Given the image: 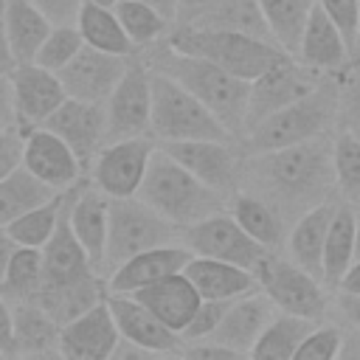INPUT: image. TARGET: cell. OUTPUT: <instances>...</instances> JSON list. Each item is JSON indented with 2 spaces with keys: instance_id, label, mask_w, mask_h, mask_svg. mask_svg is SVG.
Masks as SVG:
<instances>
[{
  "instance_id": "6da1fadb",
  "label": "cell",
  "mask_w": 360,
  "mask_h": 360,
  "mask_svg": "<svg viewBox=\"0 0 360 360\" xmlns=\"http://www.w3.org/2000/svg\"><path fill=\"white\" fill-rule=\"evenodd\" d=\"M332 141L335 132L281 149L245 152L239 188L267 200L284 222L292 225L304 211L340 197L335 183Z\"/></svg>"
},
{
  "instance_id": "7a4b0ae2",
  "label": "cell",
  "mask_w": 360,
  "mask_h": 360,
  "mask_svg": "<svg viewBox=\"0 0 360 360\" xmlns=\"http://www.w3.org/2000/svg\"><path fill=\"white\" fill-rule=\"evenodd\" d=\"M141 56L146 59V65L152 70H160V73L172 76L174 82H180L191 96H197L242 141L248 90H250L248 79H239V76L228 73L225 68H219V65H214L202 56L183 53V51L172 48L166 39L141 51Z\"/></svg>"
},
{
  "instance_id": "3957f363",
  "label": "cell",
  "mask_w": 360,
  "mask_h": 360,
  "mask_svg": "<svg viewBox=\"0 0 360 360\" xmlns=\"http://www.w3.org/2000/svg\"><path fill=\"white\" fill-rule=\"evenodd\" d=\"M340 129V70L323 73L318 84L290 107L278 110L259 127H253L242 146L245 152H267L292 143H304Z\"/></svg>"
},
{
  "instance_id": "277c9868",
  "label": "cell",
  "mask_w": 360,
  "mask_h": 360,
  "mask_svg": "<svg viewBox=\"0 0 360 360\" xmlns=\"http://www.w3.org/2000/svg\"><path fill=\"white\" fill-rule=\"evenodd\" d=\"M138 197L143 202H149L158 214H163L180 231L228 208L225 194H219L217 188H211L200 177H194L160 143L149 160V169H146Z\"/></svg>"
},
{
  "instance_id": "5b68a950",
  "label": "cell",
  "mask_w": 360,
  "mask_h": 360,
  "mask_svg": "<svg viewBox=\"0 0 360 360\" xmlns=\"http://www.w3.org/2000/svg\"><path fill=\"white\" fill-rule=\"evenodd\" d=\"M166 42L183 53L202 56L248 82H253L267 68H273L290 56L276 42H267V39H259L250 34H236V31H222V28H200V25H172Z\"/></svg>"
},
{
  "instance_id": "8992f818",
  "label": "cell",
  "mask_w": 360,
  "mask_h": 360,
  "mask_svg": "<svg viewBox=\"0 0 360 360\" xmlns=\"http://www.w3.org/2000/svg\"><path fill=\"white\" fill-rule=\"evenodd\" d=\"M152 138L158 143L194 138L239 141L197 96L160 70H152Z\"/></svg>"
},
{
  "instance_id": "52a82bcc",
  "label": "cell",
  "mask_w": 360,
  "mask_h": 360,
  "mask_svg": "<svg viewBox=\"0 0 360 360\" xmlns=\"http://www.w3.org/2000/svg\"><path fill=\"white\" fill-rule=\"evenodd\" d=\"M183 231L172 225L163 214H158L149 202L135 197H110V233H107V256H104V278L129 256L180 242Z\"/></svg>"
},
{
  "instance_id": "ba28073f",
  "label": "cell",
  "mask_w": 360,
  "mask_h": 360,
  "mask_svg": "<svg viewBox=\"0 0 360 360\" xmlns=\"http://www.w3.org/2000/svg\"><path fill=\"white\" fill-rule=\"evenodd\" d=\"M253 273H256L259 290L281 312L323 321L326 312L332 309V290L318 276L295 264L290 256H281L278 250H267L253 267Z\"/></svg>"
},
{
  "instance_id": "9c48e42d",
  "label": "cell",
  "mask_w": 360,
  "mask_h": 360,
  "mask_svg": "<svg viewBox=\"0 0 360 360\" xmlns=\"http://www.w3.org/2000/svg\"><path fill=\"white\" fill-rule=\"evenodd\" d=\"M107 110V143L152 135V68L138 53L129 59L121 82L104 101Z\"/></svg>"
},
{
  "instance_id": "30bf717a",
  "label": "cell",
  "mask_w": 360,
  "mask_h": 360,
  "mask_svg": "<svg viewBox=\"0 0 360 360\" xmlns=\"http://www.w3.org/2000/svg\"><path fill=\"white\" fill-rule=\"evenodd\" d=\"M177 163H183L194 177L205 186L217 188L231 200V194L242 186V141H219V138H194V141H166L160 143Z\"/></svg>"
},
{
  "instance_id": "8fae6325",
  "label": "cell",
  "mask_w": 360,
  "mask_h": 360,
  "mask_svg": "<svg viewBox=\"0 0 360 360\" xmlns=\"http://www.w3.org/2000/svg\"><path fill=\"white\" fill-rule=\"evenodd\" d=\"M321 76L323 73L301 65L295 56H287L278 65L267 68L262 76H256L250 82V90H248V110H245V132H242V138L253 127H259L262 121H267L278 110L290 107L304 93H309L318 84Z\"/></svg>"
},
{
  "instance_id": "7c38bea8",
  "label": "cell",
  "mask_w": 360,
  "mask_h": 360,
  "mask_svg": "<svg viewBox=\"0 0 360 360\" xmlns=\"http://www.w3.org/2000/svg\"><path fill=\"white\" fill-rule=\"evenodd\" d=\"M158 149V141L152 135L110 141L96 155L87 180L101 188L107 197H135L141 191V183L146 177L149 160Z\"/></svg>"
},
{
  "instance_id": "4fadbf2b",
  "label": "cell",
  "mask_w": 360,
  "mask_h": 360,
  "mask_svg": "<svg viewBox=\"0 0 360 360\" xmlns=\"http://www.w3.org/2000/svg\"><path fill=\"white\" fill-rule=\"evenodd\" d=\"M183 245H188V250L194 256H208V259H219V262H231L239 267L253 270L259 264V259L267 253L264 245H259L239 222L236 217L225 208L217 211L194 225H188L180 236Z\"/></svg>"
},
{
  "instance_id": "5bb4252c",
  "label": "cell",
  "mask_w": 360,
  "mask_h": 360,
  "mask_svg": "<svg viewBox=\"0 0 360 360\" xmlns=\"http://www.w3.org/2000/svg\"><path fill=\"white\" fill-rule=\"evenodd\" d=\"M8 84H11L17 127L22 132L42 127L68 98L59 73L37 62H17V68L8 73Z\"/></svg>"
},
{
  "instance_id": "9a60e30c",
  "label": "cell",
  "mask_w": 360,
  "mask_h": 360,
  "mask_svg": "<svg viewBox=\"0 0 360 360\" xmlns=\"http://www.w3.org/2000/svg\"><path fill=\"white\" fill-rule=\"evenodd\" d=\"M42 127L56 132L76 152L84 172H90L96 155L107 143V110L96 101H79L68 96Z\"/></svg>"
},
{
  "instance_id": "2e32d148",
  "label": "cell",
  "mask_w": 360,
  "mask_h": 360,
  "mask_svg": "<svg viewBox=\"0 0 360 360\" xmlns=\"http://www.w3.org/2000/svg\"><path fill=\"white\" fill-rule=\"evenodd\" d=\"M132 56H118V53H107L98 48L84 45L62 70V87L70 98L79 101H96L104 104L110 98V93L115 90V84L121 82L127 65Z\"/></svg>"
},
{
  "instance_id": "e0dca14e",
  "label": "cell",
  "mask_w": 360,
  "mask_h": 360,
  "mask_svg": "<svg viewBox=\"0 0 360 360\" xmlns=\"http://www.w3.org/2000/svg\"><path fill=\"white\" fill-rule=\"evenodd\" d=\"M118 340H121V332L112 318L110 301L104 295L90 309H84L73 321L62 323L59 357H65V360H107V357H112Z\"/></svg>"
},
{
  "instance_id": "ac0fdd59",
  "label": "cell",
  "mask_w": 360,
  "mask_h": 360,
  "mask_svg": "<svg viewBox=\"0 0 360 360\" xmlns=\"http://www.w3.org/2000/svg\"><path fill=\"white\" fill-rule=\"evenodd\" d=\"M22 166L56 191H68L87 177L76 152L48 127H34L25 132Z\"/></svg>"
},
{
  "instance_id": "d6986e66",
  "label": "cell",
  "mask_w": 360,
  "mask_h": 360,
  "mask_svg": "<svg viewBox=\"0 0 360 360\" xmlns=\"http://www.w3.org/2000/svg\"><path fill=\"white\" fill-rule=\"evenodd\" d=\"M68 217H70L73 233L79 236L96 270L101 273L104 256H107V233H110V197L84 177L68 194Z\"/></svg>"
},
{
  "instance_id": "ffe728a7",
  "label": "cell",
  "mask_w": 360,
  "mask_h": 360,
  "mask_svg": "<svg viewBox=\"0 0 360 360\" xmlns=\"http://www.w3.org/2000/svg\"><path fill=\"white\" fill-rule=\"evenodd\" d=\"M112 318L118 323L121 338L143 346L155 357L160 354H180L183 352V338L169 329L152 309H146L135 295L129 292H107Z\"/></svg>"
},
{
  "instance_id": "44dd1931",
  "label": "cell",
  "mask_w": 360,
  "mask_h": 360,
  "mask_svg": "<svg viewBox=\"0 0 360 360\" xmlns=\"http://www.w3.org/2000/svg\"><path fill=\"white\" fill-rule=\"evenodd\" d=\"M191 250L183 242H169V245H158L149 250H141L135 256H129L127 262H121L110 276H107V292H138L172 273L186 270V264L191 262Z\"/></svg>"
},
{
  "instance_id": "7402d4cb",
  "label": "cell",
  "mask_w": 360,
  "mask_h": 360,
  "mask_svg": "<svg viewBox=\"0 0 360 360\" xmlns=\"http://www.w3.org/2000/svg\"><path fill=\"white\" fill-rule=\"evenodd\" d=\"M276 304L262 292V290H253V292H245L239 298H233L222 315V321L217 323V329L208 335L219 343H225L228 349H233L236 354H248L250 357V349L253 343L259 340L262 329L267 326V321L276 315Z\"/></svg>"
},
{
  "instance_id": "603a6c76",
  "label": "cell",
  "mask_w": 360,
  "mask_h": 360,
  "mask_svg": "<svg viewBox=\"0 0 360 360\" xmlns=\"http://www.w3.org/2000/svg\"><path fill=\"white\" fill-rule=\"evenodd\" d=\"M295 59L318 73H338L354 59L346 37L340 34V28L326 17V11L318 3L312 6V14L304 25Z\"/></svg>"
},
{
  "instance_id": "cb8c5ba5",
  "label": "cell",
  "mask_w": 360,
  "mask_h": 360,
  "mask_svg": "<svg viewBox=\"0 0 360 360\" xmlns=\"http://www.w3.org/2000/svg\"><path fill=\"white\" fill-rule=\"evenodd\" d=\"M68 194H70V188H68ZM42 267H45L42 284H65V281H76V278H87V276L98 273L87 256V250L82 248L79 236L73 233V225L68 217V200H65L62 217L56 222V231L42 245Z\"/></svg>"
},
{
  "instance_id": "d4e9b609",
  "label": "cell",
  "mask_w": 360,
  "mask_h": 360,
  "mask_svg": "<svg viewBox=\"0 0 360 360\" xmlns=\"http://www.w3.org/2000/svg\"><path fill=\"white\" fill-rule=\"evenodd\" d=\"M129 295H135L146 309H152L177 335L188 326L191 315L197 312V307L202 301L197 287L191 284V278L183 270L172 273V276H166V278H160V281H155L138 292H129Z\"/></svg>"
},
{
  "instance_id": "484cf974",
  "label": "cell",
  "mask_w": 360,
  "mask_h": 360,
  "mask_svg": "<svg viewBox=\"0 0 360 360\" xmlns=\"http://www.w3.org/2000/svg\"><path fill=\"white\" fill-rule=\"evenodd\" d=\"M338 200H326L309 211H304L287 231V242L284 250L287 256L301 264L304 270H309L312 276L321 278V262H323V242H326V231L332 225V217L338 211Z\"/></svg>"
},
{
  "instance_id": "4316f807",
  "label": "cell",
  "mask_w": 360,
  "mask_h": 360,
  "mask_svg": "<svg viewBox=\"0 0 360 360\" xmlns=\"http://www.w3.org/2000/svg\"><path fill=\"white\" fill-rule=\"evenodd\" d=\"M14 315V357H59L62 323L37 301L11 304Z\"/></svg>"
},
{
  "instance_id": "83f0119b",
  "label": "cell",
  "mask_w": 360,
  "mask_h": 360,
  "mask_svg": "<svg viewBox=\"0 0 360 360\" xmlns=\"http://www.w3.org/2000/svg\"><path fill=\"white\" fill-rule=\"evenodd\" d=\"M191 284L197 287L200 298H214V301H233L245 292L259 290L256 273L231 262L208 259V256H191V262L183 270Z\"/></svg>"
},
{
  "instance_id": "f1b7e54d",
  "label": "cell",
  "mask_w": 360,
  "mask_h": 360,
  "mask_svg": "<svg viewBox=\"0 0 360 360\" xmlns=\"http://www.w3.org/2000/svg\"><path fill=\"white\" fill-rule=\"evenodd\" d=\"M228 211L236 217V222L267 250H281L287 242V231L290 225L284 222V217L259 194L248 191V188H236L228 200Z\"/></svg>"
},
{
  "instance_id": "f546056e",
  "label": "cell",
  "mask_w": 360,
  "mask_h": 360,
  "mask_svg": "<svg viewBox=\"0 0 360 360\" xmlns=\"http://www.w3.org/2000/svg\"><path fill=\"white\" fill-rule=\"evenodd\" d=\"M0 11L17 62H34L53 22L31 0H0Z\"/></svg>"
},
{
  "instance_id": "4dcf8cb0",
  "label": "cell",
  "mask_w": 360,
  "mask_h": 360,
  "mask_svg": "<svg viewBox=\"0 0 360 360\" xmlns=\"http://www.w3.org/2000/svg\"><path fill=\"white\" fill-rule=\"evenodd\" d=\"M104 295H107V278L96 273V276L65 281V284H42L34 301L42 304L59 323H68L84 309H90L93 304H98Z\"/></svg>"
},
{
  "instance_id": "1f68e13d",
  "label": "cell",
  "mask_w": 360,
  "mask_h": 360,
  "mask_svg": "<svg viewBox=\"0 0 360 360\" xmlns=\"http://www.w3.org/2000/svg\"><path fill=\"white\" fill-rule=\"evenodd\" d=\"M76 25H79V34H82L84 45H90V48L118 53V56H138L141 53L135 48V42L127 37V31H124L112 6H98V3L84 0L82 8H79Z\"/></svg>"
},
{
  "instance_id": "d6a6232c",
  "label": "cell",
  "mask_w": 360,
  "mask_h": 360,
  "mask_svg": "<svg viewBox=\"0 0 360 360\" xmlns=\"http://www.w3.org/2000/svg\"><path fill=\"white\" fill-rule=\"evenodd\" d=\"M354 262V205L340 200L326 231L323 242V262H321V281L335 292L340 276Z\"/></svg>"
},
{
  "instance_id": "836d02e7",
  "label": "cell",
  "mask_w": 360,
  "mask_h": 360,
  "mask_svg": "<svg viewBox=\"0 0 360 360\" xmlns=\"http://www.w3.org/2000/svg\"><path fill=\"white\" fill-rule=\"evenodd\" d=\"M318 321L304 318V315H292V312H276L267 326L262 329L259 340L250 349V357L259 360H295L298 346L304 343V338L312 332Z\"/></svg>"
},
{
  "instance_id": "e575fe53",
  "label": "cell",
  "mask_w": 360,
  "mask_h": 360,
  "mask_svg": "<svg viewBox=\"0 0 360 360\" xmlns=\"http://www.w3.org/2000/svg\"><path fill=\"white\" fill-rule=\"evenodd\" d=\"M186 25H200V28H222V31H236V34H250L259 39L273 42V34L267 28V20L259 8V0H219L208 11H202L197 20Z\"/></svg>"
},
{
  "instance_id": "d590c367",
  "label": "cell",
  "mask_w": 360,
  "mask_h": 360,
  "mask_svg": "<svg viewBox=\"0 0 360 360\" xmlns=\"http://www.w3.org/2000/svg\"><path fill=\"white\" fill-rule=\"evenodd\" d=\"M56 194V188H51L48 183H42L39 177H34L22 163L8 172L0 180V225H8L11 219L22 217L25 211H31L34 205L51 200Z\"/></svg>"
},
{
  "instance_id": "8d00e7d4",
  "label": "cell",
  "mask_w": 360,
  "mask_h": 360,
  "mask_svg": "<svg viewBox=\"0 0 360 360\" xmlns=\"http://www.w3.org/2000/svg\"><path fill=\"white\" fill-rule=\"evenodd\" d=\"M45 278V267H42V248H28V245H17L11 253V262L6 267V276L0 281V295L8 304L17 301H34L39 287Z\"/></svg>"
},
{
  "instance_id": "74e56055",
  "label": "cell",
  "mask_w": 360,
  "mask_h": 360,
  "mask_svg": "<svg viewBox=\"0 0 360 360\" xmlns=\"http://www.w3.org/2000/svg\"><path fill=\"white\" fill-rule=\"evenodd\" d=\"M315 0H259V8L267 20V28L273 34V42L284 48L290 56H295L304 25L312 14Z\"/></svg>"
},
{
  "instance_id": "f35d334b",
  "label": "cell",
  "mask_w": 360,
  "mask_h": 360,
  "mask_svg": "<svg viewBox=\"0 0 360 360\" xmlns=\"http://www.w3.org/2000/svg\"><path fill=\"white\" fill-rule=\"evenodd\" d=\"M112 8H115L127 37L135 42L138 51H146L149 45L166 39L172 25H174L166 14H160L158 8H152V6H146L141 0H118Z\"/></svg>"
},
{
  "instance_id": "ab89813d",
  "label": "cell",
  "mask_w": 360,
  "mask_h": 360,
  "mask_svg": "<svg viewBox=\"0 0 360 360\" xmlns=\"http://www.w3.org/2000/svg\"><path fill=\"white\" fill-rule=\"evenodd\" d=\"M65 200H68V191H56L51 200L34 205L31 211H25L22 217L11 219L6 225V231L11 233V239L17 245H28V248H42L51 233L56 231V222L62 217V208H65Z\"/></svg>"
},
{
  "instance_id": "60d3db41",
  "label": "cell",
  "mask_w": 360,
  "mask_h": 360,
  "mask_svg": "<svg viewBox=\"0 0 360 360\" xmlns=\"http://www.w3.org/2000/svg\"><path fill=\"white\" fill-rule=\"evenodd\" d=\"M332 163L335 183L340 200L357 205L360 202V132L338 129L332 141Z\"/></svg>"
},
{
  "instance_id": "b9f144b4",
  "label": "cell",
  "mask_w": 360,
  "mask_h": 360,
  "mask_svg": "<svg viewBox=\"0 0 360 360\" xmlns=\"http://www.w3.org/2000/svg\"><path fill=\"white\" fill-rule=\"evenodd\" d=\"M82 48H84V39H82V34H79V25H76V22H59V25H53V28L48 31V37H45V42L39 45L34 62L42 65V68H48V70H56V73H59Z\"/></svg>"
},
{
  "instance_id": "7bdbcfd3",
  "label": "cell",
  "mask_w": 360,
  "mask_h": 360,
  "mask_svg": "<svg viewBox=\"0 0 360 360\" xmlns=\"http://www.w3.org/2000/svg\"><path fill=\"white\" fill-rule=\"evenodd\" d=\"M343 343V329L338 323L318 321L312 332L304 338V343L295 352V360H338Z\"/></svg>"
},
{
  "instance_id": "ee69618b",
  "label": "cell",
  "mask_w": 360,
  "mask_h": 360,
  "mask_svg": "<svg viewBox=\"0 0 360 360\" xmlns=\"http://www.w3.org/2000/svg\"><path fill=\"white\" fill-rule=\"evenodd\" d=\"M340 129L360 132V56L340 70Z\"/></svg>"
},
{
  "instance_id": "f6af8a7d",
  "label": "cell",
  "mask_w": 360,
  "mask_h": 360,
  "mask_svg": "<svg viewBox=\"0 0 360 360\" xmlns=\"http://www.w3.org/2000/svg\"><path fill=\"white\" fill-rule=\"evenodd\" d=\"M326 17L340 28L346 37L352 53L357 56V39H360V0H315Z\"/></svg>"
},
{
  "instance_id": "bcb514c9",
  "label": "cell",
  "mask_w": 360,
  "mask_h": 360,
  "mask_svg": "<svg viewBox=\"0 0 360 360\" xmlns=\"http://www.w3.org/2000/svg\"><path fill=\"white\" fill-rule=\"evenodd\" d=\"M228 304H231V301H214V298H202V301H200V307H197V312L191 315L188 326L180 332L183 343L197 340V338H208V335L217 329V323L222 321V315H225Z\"/></svg>"
},
{
  "instance_id": "7dc6e473",
  "label": "cell",
  "mask_w": 360,
  "mask_h": 360,
  "mask_svg": "<svg viewBox=\"0 0 360 360\" xmlns=\"http://www.w3.org/2000/svg\"><path fill=\"white\" fill-rule=\"evenodd\" d=\"M22 143H25V132L20 127L0 129V180L22 163Z\"/></svg>"
},
{
  "instance_id": "c3c4849f",
  "label": "cell",
  "mask_w": 360,
  "mask_h": 360,
  "mask_svg": "<svg viewBox=\"0 0 360 360\" xmlns=\"http://www.w3.org/2000/svg\"><path fill=\"white\" fill-rule=\"evenodd\" d=\"M53 25L59 22H76L79 17V8L84 0H31Z\"/></svg>"
},
{
  "instance_id": "681fc988",
  "label": "cell",
  "mask_w": 360,
  "mask_h": 360,
  "mask_svg": "<svg viewBox=\"0 0 360 360\" xmlns=\"http://www.w3.org/2000/svg\"><path fill=\"white\" fill-rule=\"evenodd\" d=\"M0 357H14V315L11 304L0 295Z\"/></svg>"
},
{
  "instance_id": "f907efd6",
  "label": "cell",
  "mask_w": 360,
  "mask_h": 360,
  "mask_svg": "<svg viewBox=\"0 0 360 360\" xmlns=\"http://www.w3.org/2000/svg\"><path fill=\"white\" fill-rule=\"evenodd\" d=\"M332 309L338 312V318L346 326H360V295H343V292H332Z\"/></svg>"
},
{
  "instance_id": "816d5d0a",
  "label": "cell",
  "mask_w": 360,
  "mask_h": 360,
  "mask_svg": "<svg viewBox=\"0 0 360 360\" xmlns=\"http://www.w3.org/2000/svg\"><path fill=\"white\" fill-rule=\"evenodd\" d=\"M6 127H17V115H14V98H11L8 76H0V129H6Z\"/></svg>"
},
{
  "instance_id": "f5cc1de1",
  "label": "cell",
  "mask_w": 360,
  "mask_h": 360,
  "mask_svg": "<svg viewBox=\"0 0 360 360\" xmlns=\"http://www.w3.org/2000/svg\"><path fill=\"white\" fill-rule=\"evenodd\" d=\"M214 3H219V0H180L177 3V20H174V25H186V22H191V20H197L202 11H208Z\"/></svg>"
},
{
  "instance_id": "db71d44e",
  "label": "cell",
  "mask_w": 360,
  "mask_h": 360,
  "mask_svg": "<svg viewBox=\"0 0 360 360\" xmlns=\"http://www.w3.org/2000/svg\"><path fill=\"white\" fill-rule=\"evenodd\" d=\"M17 68V56L11 51L8 34H6V22H3V11H0V76H8Z\"/></svg>"
},
{
  "instance_id": "11a10c76",
  "label": "cell",
  "mask_w": 360,
  "mask_h": 360,
  "mask_svg": "<svg viewBox=\"0 0 360 360\" xmlns=\"http://www.w3.org/2000/svg\"><path fill=\"white\" fill-rule=\"evenodd\" d=\"M335 292H343V295H360V259H354L349 264V270L340 276Z\"/></svg>"
},
{
  "instance_id": "9f6ffc18",
  "label": "cell",
  "mask_w": 360,
  "mask_h": 360,
  "mask_svg": "<svg viewBox=\"0 0 360 360\" xmlns=\"http://www.w3.org/2000/svg\"><path fill=\"white\" fill-rule=\"evenodd\" d=\"M340 357H343V360H360V326H349V329H343Z\"/></svg>"
},
{
  "instance_id": "6f0895ef",
  "label": "cell",
  "mask_w": 360,
  "mask_h": 360,
  "mask_svg": "<svg viewBox=\"0 0 360 360\" xmlns=\"http://www.w3.org/2000/svg\"><path fill=\"white\" fill-rule=\"evenodd\" d=\"M14 248H17V242L11 239V233L6 231V225H0V281H3V276H6V267H8V262H11Z\"/></svg>"
},
{
  "instance_id": "680465c9",
  "label": "cell",
  "mask_w": 360,
  "mask_h": 360,
  "mask_svg": "<svg viewBox=\"0 0 360 360\" xmlns=\"http://www.w3.org/2000/svg\"><path fill=\"white\" fill-rule=\"evenodd\" d=\"M141 3H146V6L158 8V11H160V14H166L172 22L177 20V3H180V0H141Z\"/></svg>"
},
{
  "instance_id": "91938a15",
  "label": "cell",
  "mask_w": 360,
  "mask_h": 360,
  "mask_svg": "<svg viewBox=\"0 0 360 360\" xmlns=\"http://www.w3.org/2000/svg\"><path fill=\"white\" fill-rule=\"evenodd\" d=\"M354 259H360V202L354 205Z\"/></svg>"
},
{
  "instance_id": "94428289",
  "label": "cell",
  "mask_w": 360,
  "mask_h": 360,
  "mask_svg": "<svg viewBox=\"0 0 360 360\" xmlns=\"http://www.w3.org/2000/svg\"><path fill=\"white\" fill-rule=\"evenodd\" d=\"M90 3H98V6H115L118 0H90Z\"/></svg>"
},
{
  "instance_id": "6125c7cd",
  "label": "cell",
  "mask_w": 360,
  "mask_h": 360,
  "mask_svg": "<svg viewBox=\"0 0 360 360\" xmlns=\"http://www.w3.org/2000/svg\"><path fill=\"white\" fill-rule=\"evenodd\" d=\"M357 56H360V39H357Z\"/></svg>"
}]
</instances>
